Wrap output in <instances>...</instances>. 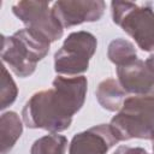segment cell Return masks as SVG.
Masks as SVG:
<instances>
[{
  "label": "cell",
  "instance_id": "4fadbf2b",
  "mask_svg": "<svg viewBox=\"0 0 154 154\" xmlns=\"http://www.w3.org/2000/svg\"><path fill=\"white\" fill-rule=\"evenodd\" d=\"M67 138L58 132H52L37 138L31 148L30 154H65Z\"/></svg>",
  "mask_w": 154,
  "mask_h": 154
},
{
  "label": "cell",
  "instance_id": "52a82bcc",
  "mask_svg": "<svg viewBox=\"0 0 154 154\" xmlns=\"http://www.w3.org/2000/svg\"><path fill=\"white\" fill-rule=\"evenodd\" d=\"M106 5L102 0H60L52 6V12L63 28H71L85 22L99 20Z\"/></svg>",
  "mask_w": 154,
  "mask_h": 154
},
{
  "label": "cell",
  "instance_id": "2e32d148",
  "mask_svg": "<svg viewBox=\"0 0 154 154\" xmlns=\"http://www.w3.org/2000/svg\"><path fill=\"white\" fill-rule=\"evenodd\" d=\"M146 65H147V67L154 73V54H150L147 59H146Z\"/></svg>",
  "mask_w": 154,
  "mask_h": 154
},
{
  "label": "cell",
  "instance_id": "7c38bea8",
  "mask_svg": "<svg viewBox=\"0 0 154 154\" xmlns=\"http://www.w3.org/2000/svg\"><path fill=\"white\" fill-rule=\"evenodd\" d=\"M107 57L118 67L136 60L137 52L132 42L125 38L118 37L109 42L107 48Z\"/></svg>",
  "mask_w": 154,
  "mask_h": 154
},
{
  "label": "cell",
  "instance_id": "3957f363",
  "mask_svg": "<svg viewBox=\"0 0 154 154\" xmlns=\"http://www.w3.org/2000/svg\"><path fill=\"white\" fill-rule=\"evenodd\" d=\"M51 43L28 28L16 31L12 36L2 35L1 59L18 77H29L40 60L49 52Z\"/></svg>",
  "mask_w": 154,
  "mask_h": 154
},
{
  "label": "cell",
  "instance_id": "5b68a950",
  "mask_svg": "<svg viewBox=\"0 0 154 154\" xmlns=\"http://www.w3.org/2000/svg\"><path fill=\"white\" fill-rule=\"evenodd\" d=\"M96 47V37L91 32L84 30L71 32L54 54L55 72L66 76H77L85 72Z\"/></svg>",
  "mask_w": 154,
  "mask_h": 154
},
{
  "label": "cell",
  "instance_id": "9a60e30c",
  "mask_svg": "<svg viewBox=\"0 0 154 154\" xmlns=\"http://www.w3.org/2000/svg\"><path fill=\"white\" fill-rule=\"evenodd\" d=\"M113 154H148V152L141 147H129V146H120Z\"/></svg>",
  "mask_w": 154,
  "mask_h": 154
},
{
  "label": "cell",
  "instance_id": "277c9868",
  "mask_svg": "<svg viewBox=\"0 0 154 154\" xmlns=\"http://www.w3.org/2000/svg\"><path fill=\"white\" fill-rule=\"evenodd\" d=\"M113 22L119 25L144 52L154 51V10L152 5L142 6L130 1H112Z\"/></svg>",
  "mask_w": 154,
  "mask_h": 154
},
{
  "label": "cell",
  "instance_id": "6da1fadb",
  "mask_svg": "<svg viewBox=\"0 0 154 154\" xmlns=\"http://www.w3.org/2000/svg\"><path fill=\"white\" fill-rule=\"evenodd\" d=\"M52 89L35 93L24 105L22 118L30 129L61 132L70 128L72 117L85 101L88 81L84 76H57Z\"/></svg>",
  "mask_w": 154,
  "mask_h": 154
},
{
  "label": "cell",
  "instance_id": "8fae6325",
  "mask_svg": "<svg viewBox=\"0 0 154 154\" xmlns=\"http://www.w3.org/2000/svg\"><path fill=\"white\" fill-rule=\"evenodd\" d=\"M23 132V124L19 116L13 112H4L0 117V144L1 154H7Z\"/></svg>",
  "mask_w": 154,
  "mask_h": 154
},
{
  "label": "cell",
  "instance_id": "8992f818",
  "mask_svg": "<svg viewBox=\"0 0 154 154\" xmlns=\"http://www.w3.org/2000/svg\"><path fill=\"white\" fill-rule=\"evenodd\" d=\"M12 12L29 30L49 43L58 41L64 34V28L49 8V1H19L12 6Z\"/></svg>",
  "mask_w": 154,
  "mask_h": 154
},
{
  "label": "cell",
  "instance_id": "e0dca14e",
  "mask_svg": "<svg viewBox=\"0 0 154 154\" xmlns=\"http://www.w3.org/2000/svg\"><path fill=\"white\" fill-rule=\"evenodd\" d=\"M152 149H153V154H154V140H153V142H152Z\"/></svg>",
  "mask_w": 154,
  "mask_h": 154
},
{
  "label": "cell",
  "instance_id": "9c48e42d",
  "mask_svg": "<svg viewBox=\"0 0 154 154\" xmlns=\"http://www.w3.org/2000/svg\"><path fill=\"white\" fill-rule=\"evenodd\" d=\"M117 76L119 84L128 94L150 95L154 91V73L138 58L126 65L118 66Z\"/></svg>",
  "mask_w": 154,
  "mask_h": 154
},
{
  "label": "cell",
  "instance_id": "ba28073f",
  "mask_svg": "<svg viewBox=\"0 0 154 154\" xmlns=\"http://www.w3.org/2000/svg\"><path fill=\"white\" fill-rule=\"evenodd\" d=\"M119 141L109 124H100L76 134L69 146V154H106Z\"/></svg>",
  "mask_w": 154,
  "mask_h": 154
},
{
  "label": "cell",
  "instance_id": "30bf717a",
  "mask_svg": "<svg viewBox=\"0 0 154 154\" xmlns=\"http://www.w3.org/2000/svg\"><path fill=\"white\" fill-rule=\"evenodd\" d=\"M128 93L122 88L119 82L114 78H107L103 79L102 82L99 83L96 90H95V96L100 106L109 112H118L122 106L124 100L126 99L125 96Z\"/></svg>",
  "mask_w": 154,
  "mask_h": 154
},
{
  "label": "cell",
  "instance_id": "5bb4252c",
  "mask_svg": "<svg viewBox=\"0 0 154 154\" xmlns=\"http://www.w3.org/2000/svg\"><path fill=\"white\" fill-rule=\"evenodd\" d=\"M18 95V88L11 77L10 72L5 66H2V76H1V102H0V109H5L8 106H11Z\"/></svg>",
  "mask_w": 154,
  "mask_h": 154
},
{
  "label": "cell",
  "instance_id": "7a4b0ae2",
  "mask_svg": "<svg viewBox=\"0 0 154 154\" xmlns=\"http://www.w3.org/2000/svg\"><path fill=\"white\" fill-rule=\"evenodd\" d=\"M109 126L118 141L154 140V95H134L124 100Z\"/></svg>",
  "mask_w": 154,
  "mask_h": 154
}]
</instances>
